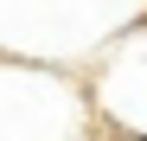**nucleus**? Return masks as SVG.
<instances>
[{
  "mask_svg": "<svg viewBox=\"0 0 147 141\" xmlns=\"http://www.w3.org/2000/svg\"><path fill=\"white\" fill-rule=\"evenodd\" d=\"M90 109L102 135H147V26L121 32L90 77Z\"/></svg>",
  "mask_w": 147,
  "mask_h": 141,
  "instance_id": "obj_1",
  "label": "nucleus"
}]
</instances>
